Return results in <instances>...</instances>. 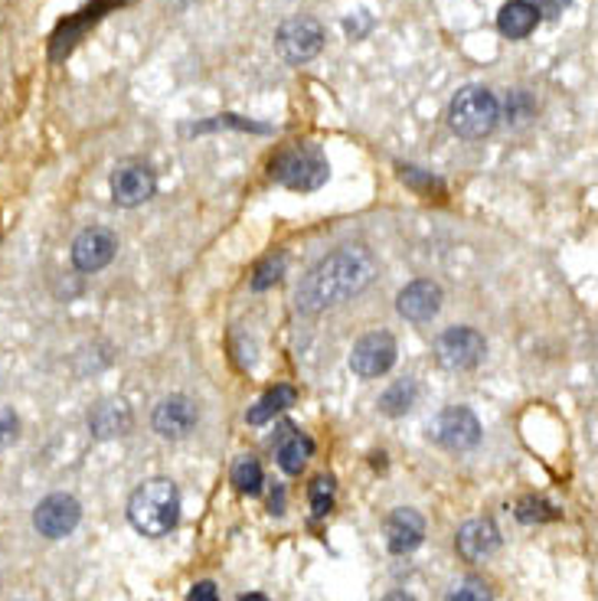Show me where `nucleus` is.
I'll return each mask as SVG.
<instances>
[{"mask_svg": "<svg viewBox=\"0 0 598 601\" xmlns=\"http://www.w3.org/2000/svg\"><path fill=\"white\" fill-rule=\"evenodd\" d=\"M376 255L367 245H340L337 252L324 255L304 278H301L295 304L301 314H321L344 300L357 298L374 285Z\"/></svg>", "mask_w": 598, "mask_h": 601, "instance_id": "f257e3e1", "label": "nucleus"}, {"mask_svg": "<svg viewBox=\"0 0 598 601\" xmlns=\"http://www.w3.org/2000/svg\"><path fill=\"white\" fill-rule=\"evenodd\" d=\"M118 255V235L105 225H88L75 235L73 265L78 272H102Z\"/></svg>", "mask_w": 598, "mask_h": 601, "instance_id": "9d476101", "label": "nucleus"}, {"mask_svg": "<svg viewBox=\"0 0 598 601\" xmlns=\"http://www.w3.org/2000/svg\"><path fill=\"white\" fill-rule=\"evenodd\" d=\"M569 3H573V0H533V7L539 10V17H549V20H556Z\"/></svg>", "mask_w": 598, "mask_h": 601, "instance_id": "7c9ffc66", "label": "nucleus"}, {"mask_svg": "<svg viewBox=\"0 0 598 601\" xmlns=\"http://www.w3.org/2000/svg\"><path fill=\"white\" fill-rule=\"evenodd\" d=\"M402 180L422 193H432V190H442V180H436L432 173H422L419 167H402Z\"/></svg>", "mask_w": 598, "mask_h": 601, "instance_id": "c85d7f7f", "label": "nucleus"}, {"mask_svg": "<svg viewBox=\"0 0 598 601\" xmlns=\"http://www.w3.org/2000/svg\"><path fill=\"white\" fill-rule=\"evenodd\" d=\"M370 27H374V17H370L367 10H357L354 17L344 20V33H347L350 40H364V36L370 33Z\"/></svg>", "mask_w": 598, "mask_h": 601, "instance_id": "c756f323", "label": "nucleus"}, {"mask_svg": "<svg viewBox=\"0 0 598 601\" xmlns=\"http://www.w3.org/2000/svg\"><path fill=\"white\" fill-rule=\"evenodd\" d=\"M285 268H288V259H285V255H272V259H265V262L259 265L255 278H252V288H255V292H265V288L279 285V282H282V275H285Z\"/></svg>", "mask_w": 598, "mask_h": 601, "instance_id": "393cba45", "label": "nucleus"}, {"mask_svg": "<svg viewBox=\"0 0 598 601\" xmlns=\"http://www.w3.org/2000/svg\"><path fill=\"white\" fill-rule=\"evenodd\" d=\"M272 514H285V494H272Z\"/></svg>", "mask_w": 598, "mask_h": 601, "instance_id": "473e14b6", "label": "nucleus"}, {"mask_svg": "<svg viewBox=\"0 0 598 601\" xmlns=\"http://www.w3.org/2000/svg\"><path fill=\"white\" fill-rule=\"evenodd\" d=\"M334 494H337V484H334V477H317L314 484H311V510H314V517H327L331 510H334Z\"/></svg>", "mask_w": 598, "mask_h": 601, "instance_id": "b1692460", "label": "nucleus"}, {"mask_svg": "<svg viewBox=\"0 0 598 601\" xmlns=\"http://www.w3.org/2000/svg\"><path fill=\"white\" fill-rule=\"evenodd\" d=\"M295 399H298V392H295L292 386H275V389H269V392L245 412V422H249V425H265V422H272L279 412L292 409Z\"/></svg>", "mask_w": 598, "mask_h": 601, "instance_id": "aec40b11", "label": "nucleus"}, {"mask_svg": "<svg viewBox=\"0 0 598 601\" xmlns=\"http://www.w3.org/2000/svg\"><path fill=\"white\" fill-rule=\"evenodd\" d=\"M422 539H426V520H422L419 510L399 507V510L389 514V520H386V546H389V552L406 556V552L419 549Z\"/></svg>", "mask_w": 598, "mask_h": 601, "instance_id": "2eb2a0df", "label": "nucleus"}, {"mask_svg": "<svg viewBox=\"0 0 598 601\" xmlns=\"http://www.w3.org/2000/svg\"><path fill=\"white\" fill-rule=\"evenodd\" d=\"M501 122V102L494 98L491 88L484 85H468L461 88L449 105L451 131L464 141H481L487 138Z\"/></svg>", "mask_w": 598, "mask_h": 601, "instance_id": "7ed1b4c3", "label": "nucleus"}, {"mask_svg": "<svg viewBox=\"0 0 598 601\" xmlns=\"http://www.w3.org/2000/svg\"><path fill=\"white\" fill-rule=\"evenodd\" d=\"M484 334H478L474 327H449L439 340H436V360L458 373V370H474L484 360Z\"/></svg>", "mask_w": 598, "mask_h": 601, "instance_id": "423d86ee", "label": "nucleus"}, {"mask_svg": "<svg viewBox=\"0 0 598 601\" xmlns=\"http://www.w3.org/2000/svg\"><path fill=\"white\" fill-rule=\"evenodd\" d=\"M132 409L125 399H105L88 412V429L95 439H122L132 432Z\"/></svg>", "mask_w": 598, "mask_h": 601, "instance_id": "f3484780", "label": "nucleus"}, {"mask_svg": "<svg viewBox=\"0 0 598 601\" xmlns=\"http://www.w3.org/2000/svg\"><path fill=\"white\" fill-rule=\"evenodd\" d=\"M396 337L386 334V330H374L367 337H360L354 344V354H350V370L360 376V379H376V376L389 373L392 363H396Z\"/></svg>", "mask_w": 598, "mask_h": 601, "instance_id": "1a4fd4ad", "label": "nucleus"}, {"mask_svg": "<svg viewBox=\"0 0 598 601\" xmlns=\"http://www.w3.org/2000/svg\"><path fill=\"white\" fill-rule=\"evenodd\" d=\"M197 419H200V412H197L193 399H187V396H167V399H160V405L154 409L150 425H154V432H157L160 439L177 442V439H187V435L197 429Z\"/></svg>", "mask_w": 598, "mask_h": 601, "instance_id": "ddd939ff", "label": "nucleus"}, {"mask_svg": "<svg viewBox=\"0 0 598 601\" xmlns=\"http://www.w3.org/2000/svg\"><path fill=\"white\" fill-rule=\"evenodd\" d=\"M232 484H235L239 494H259L262 484H265L262 464H259L252 454H242V457L232 464Z\"/></svg>", "mask_w": 598, "mask_h": 601, "instance_id": "4be33fe9", "label": "nucleus"}, {"mask_svg": "<svg viewBox=\"0 0 598 601\" xmlns=\"http://www.w3.org/2000/svg\"><path fill=\"white\" fill-rule=\"evenodd\" d=\"M445 601H491V589L481 579H461Z\"/></svg>", "mask_w": 598, "mask_h": 601, "instance_id": "bb28decb", "label": "nucleus"}, {"mask_svg": "<svg viewBox=\"0 0 598 601\" xmlns=\"http://www.w3.org/2000/svg\"><path fill=\"white\" fill-rule=\"evenodd\" d=\"M187 601H220V595H217V586H213V582H197V586L190 589Z\"/></svg>", "mask_w": 598, "mask_h": 601, "instance_id": "2f4dec72", "label": "nucleus"}, {"mask_svg": "<svg viewBox=\"0 0 598 601\" xmlns=\"http://www.w3.org/2000/svg\"><path fill=\"white\" fill-rule=\"evenodd\" d=\"M382 601H416L412 595H406V592H392V595H386Z\"/></svg>", "mask_w": 598, "mask_h": 601, "instance_id": "72a5a7b5", "label": "nucleus"}, {"mask_svg": "<svg viewBox=\"0 0 598 601\" xmlns=\"http://www.w3.org/2000/svg\"><path fill=\"white\" fill-rule=\"evenodd\" d=\"M154 190H157V177L141 160H128V164L115 167V173H112V200L118 207H128V210L141 207L154 197Z\"/></svg>", "mask_w": 598, "mask_h": 601, "instance_id": "9b49d317", "label": "nucleus"}, {"mask_svg": "<svg viewBox=\"0 0 598 601\" xmlns=\"http://www.w3.org/2000/svg\"><path fill=\"white\" fill-rule=\"evenodd\" d=\"M275 50L288 66L311 63L324 50V27L314 17H292L279 27Z\"/></svg>", "mask_w": 598, "mask_h": 601, "instance_id": "39448f33", "label": "nucleus"}, {"mask_svg": "<svg viewBox=\"0 0 598 601\" xmlns=\"http://www.w3.org/2000/svg\"><path fill=\"white\" fill-rule=\"evenodd\" d=\"M272 177L295 190V193H314L327 183L331 177V164L324 157V150L317 145H295V148L282 150L275 160H272Z\"/></svg>", "mask_w": 598, "mask_h": 601, "instance_id": "20e7f679", "label": "nucleus"}, {"mask_svg": "<svg viewBox=\"0 0 598 601\" xmlns=\"http://www.w3.org/2000/svg\"><path fill=\"white\" fill-rule=\"evenodd\" d=\"M539 10L529 0H507L497 13V30L507 40H526L539 27Z\"/></svg>", "mask_w": 598, "mask_h": 601, "instance_id": "a211bd4d", "label": "nucleus"}, {"mask_svg": "<svg viewBox=\"0 0 598 601\" xmlns=\"http://www.w3.org/2000/svg\"><path fill=\"white\" fill-rule=\"evenodd\" d=\"M122 3H135V0H95V3H88V7H82L78 13L73 17H66L60 27H56V33H53V43H50V60L53 63H60L63 56H70L75 50V43L88 33V27H95L108 10H115V7H122Z\"/></svg>", "mask_w": 598, "mask_h": 601, "instance_id": "0eeeda50", "label": "nucleus"}, {"mask_svg": "<svg viewBox=\"0 0 598 601\" xmlns=\"http://www.w3.org/2000/svg\"><path fill=\"white\" fill-rule=\"evenodd\" d=\"M239 601H269V599H265V595H242Z\"/></svg>", "mask_w": 598, "mask_h": 601, "instance_id": "f704fd0d", "label": "nucleus"}, {"mask_svg": "<svg viewBox=\"0 0 598 601\" xmlns=\"http://www.w3.org/2000/svg\"><path fill=\"white\" fill-rule=\"evenodd\" d=\"M429 435H432L442 449L468 451L481 442V422H478V415H474L468 405H451V409H445V412L432 422Z\"/></svg>", "mask_w": 598, "mask_h": 601, "instance_id": "6e6552de", "label": "nucleus"}, {"mask_svg": "<svg viewBox=\"0 0 598 601\" xmlns=\"http://www.w3.org/2000/svg\"><path fill=\"white\" fill-rule=\"evenodd\" d=\"M82 520V507L73 494H50L46 500H40V507L33 510V526L40 536L46 539H63L70 536Z\"/></svg>", "mask_w": 598, "mask_h": 601, "instance_id": "f8f14e48", "label": "nucleus"}, {"mask_svg": "<svg viewBox=\"0 0 598 601\" xmlns=\"http://www.w3.org/2000/svg\"><path fill=\"white\" fill-rule=\"evenodd\" d=\"M311 454H314V442H311L304 432H298L295 425H285V429H282V439H279V445H275L279 467H282L285 474H301V471L307 467Z\"/></svg>", "mask_w": 598, "mask_h": 601, "instance_id": "6ab92c4d", "label": "nucleus"}, {"mask_svg": "<svg viewBox=\"0 0 598 601\" xmlns=\"http://www.w3.org/2000/svg\"><path fill=\"white\" fill-rule=\"evenodd\" d=\"M20 439V419L10 405H0V451H7Z\"/></svg>", "mask_w": 598, "mask_h": 601, "instance_id": "cd10ccee", "label": "nucleus"}, {"mask_svg": "<svg viewBox=\"0 0 598 601\" xmlns=\"http://www.w3.org/2000/svg\"><path fill=\"white\" fill-rule=\"evenodd\" d=\"M458 552L464 562H481L487 559L491 552H497L501 546V533L491 520H468V524L458 529V539H454Z\"/></svg>", "mask_w": 598, "mask_h": 601, "instance_id": "dca6fc26", "label": "nucleus"}, {"mask_svg": "<svg viewBox=\"0 0 598 601\" xmlns=\"http://www.w3.org/2000/svg\"><path fill=\"white\" fill-rule=\"evenodd\" d=\"M128 520L145 536H167L180 520V491L167 477L145 481L128 500Z\"/></svg>", "mask_w": 598, "mask_h": 601, "instance_id": "f03ea898", "label": "nucleus"}, {"mask_svg": "<svg viewBox=\"0 0 598 601\" xmlns=\"http://www.w3.org/2000/svg\"><path fill=\"white\" fill-rule=\"evenodd\" d=\"M442 288L436 285V282H429V278H419V282H412V285H406L402 292H399V298H396V310L406 317V320H412V324H426V320H432L439 310H442Z\"/></svg>", "mask_w": 598, "mask_h": 601, "instance_id": "4468645a", "label": "nucleus"}, {"mask_svg": "<svg viewBox=\"0 0 598 601\" xmlns=\"http://www.w3.org/2000/svg\"><path fill=\"white\" fill-rule=\"evenodd\" d=\"M556 517V510L546 504V500H539V497H524L521 504H517V520L521 524H546V520H553Z\"/></svg>", "mask_w": 598, "mask_h": 601, "instance_id": "a878e982", "label": "nucleus"}, {"mask_svg": "<svg viewBox=\"0 0 598 601\" xmlns=\"http://www.w3.org/2000/svg\"><path fill=\"white\" fill-rule=\"evenodd\" d=\"M504 112H507V125L524 128V125H529V118L536 115V102L529 98V92H524V88H514V92L507 95Z\"/></svg>", "mask_w": 598, "mask_h": 601, "instance_id": "5701e85b", "label": "nucleus"}, {"mask_svg": "<svg viewBox=\"0 0 598 601\" xmlns=\"http://www.w3.org/2000/svg\"><path fill=\"white\" fill-rule=\"evenodd\" d=\"M416 399H419V386H416V379H396L382 396H379V409L386 412V415H392V419H399V415H406L412 405H416Z\"/></svg>", "mask_w": 598, "mask_h": 601, "instance_id": "412c9836", "label": "nucleus"}]
</instances>
